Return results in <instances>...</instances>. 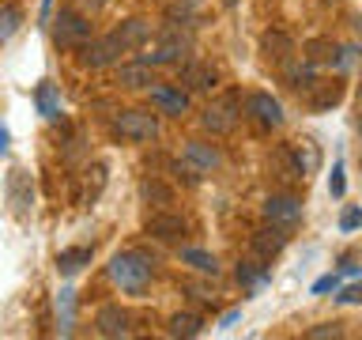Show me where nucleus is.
Here are the masks:
<instances>
[{
    "mask_svg": "<svg viewBox=\"0 0 362 340\" xmlns=\"http://www.w3.org/2000/svg\"><path fill=\"white\" fill-rule=\"evenodd\" d=\"M151 272H155V261L140 254V249H124L110 261V280L117 283L124 295H144L147 283H151Z\"/></svg>",
    "mask_w": 362,
    "mask_h": 340,
    "instance_id": "f257e3e1",
    "label": "nucleus"
},
{
    "mask_svg": "<svg viewBox=\"0 0 362 340\" xmlns=\"http://www.w3.org/2000/svg\"><path fill=\"white\" fill-rule=\"evenodd\" d=\"M90 38V16L76 8H61L53 19V42L61 45V50H79Z\"/></svg>",
    "mask_w": 362,
    "mask_h": 340,
    "instance_id": "f03ea898",
    "label": "nucleus"
},
{
    "mask_svg": "<svg viewBox=\"0 0 362 340\" xmlns=\"http://www.w3.org/2000/svg\"><path fill=\"white\" fill-rule=\"evenodd\" d=\"M113 132L129 144H151L158 136V118L151 110H121L113 121Z\"/></svg>",
    "mask_w": 362,
    "mask_h": 340,
    "instance_id": "7ed1b4c3",
    "label": "nucleus"
},
{
    "mask_svg": "<svg viewBox=\"0 0 362 340\" xmlns=\"http://www.w3.org/2000/svg\"><path fill=\"white\" fill-rule=\"evenodd\" d=\"M121 53H124V45L117 42V34H102V38H90L79 45V64L83 68H110V64H117Z\"/></svg>",
    "mask_w": 362,
    "mask_h": 340,
    "instance_id": "20e7f679",
    "label": "nucleus"
},
{
    "mask_svg": "<svg viewBox=\"0 0 362 340\" xmlns=\"http://www.w3.org/2000/svg\"><path fill=\"white\" fill-rule=\"evenodd\" d=\"M189 45H192V38L181 34V27H166L163 38H158V45H155V53L147 57V61L151 64H181V57L189 53Z\"/></svg>",
    "mask_w": 362,
    "mask_h": 340,
    "instance_id": "39448f33",
    "label": "nucleus"
},
{
    "mask_svg": "<svg viewBox=\"0 0 362 340\" xmlns=\"http://www.w3.org/2000/svg\"><path fill=\"white\" fill-rule=\"evenodd\" d=\"M283 246H287V227L279 223H268V227H257L253 238H249V249L260 257V261H272L283 254Z\"/></svg>",
    "mask_w": 362,
    "mask_h": 340,
    "instance_id": "423d86ee",
    "label": "nucleus"
},
{
    "mask_svg": "<svg viewBox=\"0 0 362 340\" xmlns=\"http://www.w3.org/2000/svg\"><path fill=\"white\" fill-rule=\"evenodd\" d=\"M264 215H268V223H279L291 231V227L302 220V200L291 197V193H272L264 200Z\"/></svg>",
    "mask_w": 362,
    "mask_h": 340,
    "instance_id": "0eeeda50",
    "label": "nucleus"
},
{
    "mask_svg": "<svg viewBox=\"0 0 362 340\" xmlns=\"http://www.w3.org/2000/svg\"><path fill=\"white\" fill-rule=\"evenodd\" d=\"M245 113L257 125H264V129H279L283 125V106L272 95H264V91H253V95L245 98Z\"/></svg>",
    "mask_w": 362,
    "mask_h": 340,
    "instance_id": "6e6552de",
    "label": "nucleus"
},
{
    "mask_svg": "<svg viewBox=\"0 0 362 340\" xmlns=\"http://www.w3.org/2000/svg\"><path fill=\"white\" fill-rule=\"evenodd\" d=\"M144 231L151 234V238H158V242H181L185 231H189V223L181 220L177 212H155L151 220H147Z\"/></svg>",
    "mask_w": 362,
    "mask_h": 340,
    "instance_id": "1a4fd4ad",
    "label": "nucleus"
},
{
    "mask_svg": "<svg viewBox=\"0 0 362 340\" xmlns=\"http://www.w3.org/2000/svg\"><path fill=\"white\" fill-rule=\"evenodd\" d=\"M234 106H238V95H226V98H219V102H211L208 110H204V129H211V132H230L234 125H238V113H234Z\"/></svg>",
    "mask_w": 362,
    "mask_h": 340,
    "instance_id": "9d476101",
    "label": "nucleus"
},
{
    "mask_svg": "<svg viewBox=\"0 0 362 340\" xmlns=\"http://www.w3.org/2000/svg\"><path fill=\"white\" fill-rule=\"evenodd\" d=\"M181 159L197 170V174H211L215 166L223 163V152L215 144H204V140H189L185 144V152H181Z\"/></svg>",
    "mask_w": 362,
    "mask_h": 340,
    "instance_id": "9b49d317",
    "label": "nucleus"
},
{
    "mask_svg": "<svg viewBox=\"0 0 362 340\" xmlns=\"http://www.w3.org/2000/svg\"><path fill=\"white\" fill-rule=\"evenodd\" d=\"M30 200H34L30 174H27V170H11V174H8V204H11V212H16L19 220L30 212Z\"/></svg>",
    "mask_w": 362,
    "mask_h": 340,
    "instance_id": "f8f14e48",
    "label": "nucleus"
},
{
    "mask_svg": "<svg viewBox=\"0 0 362 340\" xmlns=\"http://www.w3.org/2000/svg\"><path fill=\"white\" fill-rule=\"evenodd\" d=\"M95 329L102 336H129V310H121V306H102L95 314Z\"/></svg>",
    "mask_w": 362,
    "mask_h": 340,
    "instance_id": "ddd939ff",
    "label": "nucleus"
},
{
    "mask_svg": "<svg viewBox=\"0 0 362 340\" xmlns=\"http://www.w3.org/2000/svg\"><path fill=\"white\" fill-rule=\"evenodd\" d=\"M268 166H272V174H276L279 181H302L305 174H302V166H298V159H294V152L291 147H272V159H268Z\"/></svg>",
    "mask_w": 362,
    "mask_h": 340,
    "instance_id": "4468645a",
    "label": "nucleus"
},
{
    "mask_svg": "<svg viewBox=\"0 0 362 340\" xmlns=\"http://www.w3.org/2000/svg\"><path fill=\"white\" fill-rule=\"evenodd\" d=\"M260 53H264L272 64L291 61V53H294L291 34H283V30H264V34H260Z\"/></svg>",
    "mask_w": 362,
    "mask_h": 340,
    "instance_id": "2eb2a0df",
    "label": "nucleus"
},
{
    "mask_svg": "<svg viewBox=\"0 0 362 340\" xmlns=\"http://www.w3.org/2000/svg\"><path fill=\"white\" fill-rule=\"evenodd\" d=\"M117 84H121V87H129V91L151 87V84H155L151 61H129V64H121V68H117Z\"/></svg>",
    "mask_w": 362,
    "mask_h": 340,
    "instance_id": "dca6fc26",
    "label": "nucleus"
},
{
    "mask_svg": "<svg viewBox=\"0 0 362 340\" xmlns=\"http://www.w3.org/2000/svg\"><path fill=\"white\" fill-rule=\"evenodd\" d=\"M215 68L204 64V61H189L181 64V84H185V91H211L215 87Z\"/></svg>",
    "mask_w": 362,
    "mask_h": 340,
    "instance_id": "f3484780",
    "label": "nucleus"
},
{
    "mask_svg": "<svg viewBox=\"0 0 362 340\" xmlns=\"http://www.w3.org/2000/svg\"><path fill=\"white\" fill-rule=\"evenodd\" d=\"M151 102L163 113H185L189 110V91L185 87H151Z\"/></svg>",
    "mask_w": 362,
    "mask_h": 340,
    "instance_id": "a211bd4d",
    "label": "nucleus"
},
{
    "mask_svg": "<svg viewBox=\"0 0 362 340\" xmlns=\"http://www.w3.org/2000/svg\"><path fill=\"white\" fill-rule=\"evenodd\" d=\"M113 34H117V42L124 45V50H140V45L151 38V23L140 19V16H132V19H124Z\"/></svg>",
    "mask_w": 362,
    "mask_h": 340,
    "instance_id": "6ab92c4d",
    "label": "nucleus"
},
{
    "mask_svg": "<svg viewBox=\"0 0 362 340\" xmlns=\"http://www.w3.org/2000/svg\"><path fill=\"white\" fill-rule=\"evenodd\" d=\"M90 254H95L90 246L61 249V254H57V272H61V276H76V272L83 268V265H90Z\"/></svg>",
    "mask_w": 362,
    "mask_h": 340,
    "instance_id": "aec40b11",
    "label": "nucleus"
},
{
    "mask_svg": "<svg viewBox=\"0 0 362 340\" xmlns=\"http://www.w3.org/2000/svg\"><path fill=\"white\" fill-rule=\"evenodd\" d=\"M140 197L147 204H158V208H163V204H174V189H170L166 181H158V178H144L140 181Z\"/></svg>",
    "mask_w": 362,
    "mask_h": 340,
    "instance_id": "412c9836",
    "label": "nucleus"
},
{
    "mask_svg": "<svg viewBox=\"0 0 362 340\" xmlns=\"http://www.w3.org/2000/svg\"><path fill=\"white\" fill-rule=\"evenodd\" d=\"M287 84L294 91H310L317 84V64L313 61H302V64H287Z\"/></svg>",
    "mask_w": 362,
    "mask_h": 340,
    "instance_id": "4be33fe9",
    "label": "nucleus"
},
{
    "mask_svg": "<svg viewBox=\"0 0 362 340\" xmlns=\"http://www.w3.org/2000/svg\"><path fill=\"white\" fill-rule=\"evenodd\" d=\"M181 261H185L189 268L204 272V276H219V261H215L208 249H181Z\"/></svg>",
    "mask_w": 362,
    "mask_h": 340,
    "instance_id": "5701e85b",
    "label": "nucleus"
},
{
    "mask_svg": "<svg viewBox=\"0 0 362 340\" xmlns=\"http://www.w3.org/2000/svg\"><path fill=\"white\" fill-rule=\"evenodd\" d=\"M310 91H317V95L310 98L313 110H328V106H336V102L344 98V84H313Z\"/></svg>",
    "mask_w": 362,
    "mask_h": 340,
    "instance_id": "b1692460",
    "label": "nucleus"
},
{
    "mask_svg": "<svg viewBox=\"0 0 362 340\" xmlns=\"http://www.w3.org/2000/svg\"><path fill=\"white\" fill-rule=\"evenodd\" d=\"M34 102H38V110L45 113V118H57V113H61V98H57V87L53 84H38Z\"/></svg>",
    "mask_w": 362,
    "mask_h": 340,
    "instance_id": "393cba45",
    "label": "nucleus"
},
{
    "mask_svg": "<svg viewBox=\"0 0 362 340\" xmlns=\"http://www.w3.org/2000/svg\"><path fill=\"white\" fill-rule=\"evenodd\" d=\"M305 61H313V64H325V61H332V53H336V45L332 38H310L305 42Z\"/></svg>",
    "mask_w": 362,
    "mask_h": 340,
    "instance_id": "a878e982",
    "label": "nucleus"
},
{
    "mask_svg": "<svg viewBox=\"0 0 362 340\" xmlns=\"http://www.w3.org/2000/svg\"><path fill=\"white\" fill-rule=\"evenodd\" d=\"M19 27H23V11L16 4H4V8H0V45H4Z\"/></svg>",
    "mask_w": 362,
    "mask_h": 340,
    "instance_id": "bb28decb",
    "label": "nucleus"
},
{
    "mask_svg": "<svg viewBox=\"0 0 362 340\" xmlns=\"http://www.w3.org/2000/svg\"><path fill=\"white\" fill-rule=\"evenodd\" d=\"M200 329H204V322L197 314H174L170 317V333L174 336H200Z\"/></svg>",
    "mask_w": 362,
    "mask_h": 340,
    "instance_id": "cd10ccee",
    "label": "nucleus"
},
{
    "mask_svg": "<svg viewBox=\"0 0 362 340\" xmlns=\"http://www.w3.org/2000/svg\"><path fill=\"white\" fill-rule=\"evenodd\" d=\"M260 280H264V272L253 268L249 261H245V265H238V283H245V288H257Z\"/></svg>",
    "mask_w": 362,
    "mask_h": 340,
    "instance_id": "c85d7f7f",
    "label": "nucleus"
},
{
    "mask_svg": "<svg viewBox=\"0 0 362 340\" xmlns=\"http://www.w3.org/2000/svg\"><path fill=\"white\" fill-rule=\"evenodd\" d=\"M72 329V291H61V333H68Z\"/></svg>",
    "mask_w": 362,
    "mask_h": 340,
    "instance_id": "c756f323",
    "label": "nucleus"
},
{
    "mask_svg": "<svg viewBox=\"0 0 362 340\" xmlns=\"http://www.w3.org/2000/svg\"><path fill=\"white\" fill-rule=\"evenodd\" d=\"M310 340H325V336H344V329H339V322H328V325H313L310 333H305Z\"/></svg>",
    "mask_w": 362,
    "mask_h": 340,
    "instance_id": "7c9ffc66",
    "label": "nucleus"
},
{
    "mask_svg": "<svg viewBox=\"0 0 362 340\" xmlns=\"http://www.w3.org/2000/svg\"><path fill=\"white\" fill-rule=\"evenodd\" d=\"M328 193H332V197H344V166H332V178H328Z\"/></svg>",
    "mask_w": 362,
    "mask_h": 340,
    "instance_id": "2f4dec72",
    "label": "nucleus"
},
{
    "mask_svg": "<svg viewBox=\"0 0 362 340\" xmlns=\"http://www.w3.org/2000/svg\"><path fill=\"white\" fill-rule=\"evenodd\" d=\"M76 11H83V16H98L102 8H106V0H72Z\"/></svg>",
    "mask_w": 362,
    "mask_h": 340,
    "instance_id": "473e14b6",
    "label": "nucleus"
},
{
    "mask_svg": "<svg viewBox=\"0 0 362 340\" xmlns=\"http://www.w3.org/2000/svg\"><path fill=\"white\" fill-rule=\"evenodd\" d=\"M358 223H362V208H347L344 220H339V227H344V231H355Z\"/></svg>",
    "mask_w": 362,
    "mask_h": 340,
    "instance_id": "72a5a7b5",
    "label": "nucleus"
},
{
    "mask_svg": "<svg viewBox=\"0 0 362 340\" xmlns=\"http://www.w3.org/2000/svg\"><path fill=\"white\" fill-rule=\"evenodd\" d=\"M339 302H362V283H355V288H347L344 295H339Z\"/></svg>",
    "mask_w": 362,
    "mask_h": 340,
    "instance_id": "f704fd0d",
    "label": "nucleus"
},
{
    "mask_svg": "<svg viewBox=\"0 0 362 340\" xmlns=\"http://www.w3.org/2000/svg\"><path fill=\"white\" fill-rule=\"evenodd\" d=\"M328 288H336V276H325V280H317V295H321V291H328Z\"/></svg>",
    "mask_w": 362,
    "mask_h": 340,
    "instance_id": "c9c22d12",
    "label": "nucleus"
},
{
    "mask_svg": "<svg viewBox=\"0 0 362 340\" xmlns=\"http://www.w3.org/2000/svg\"><path fill=\"white\" fill-rule=\"evenodd\" d=\"M4 147H8V129L0 125V152H4Z\"/></svg>",
    "mask_w": 362,
    "mask_h": 340,
    "instance_id": "e433bc0d",
    "label": "nucleus"
},
{
    "mask_svg": "<svg viewBox=\"0 0 362 340\" xmlns=\"http://www.w3.org/2000/svg\"><path fill=\"white\" fill-rule=\"evenodd\" d=\"M358 136H362V110H358Z\"/></svg>",
    "mask_w": 362,
    "mask_h": 340,
    "instance_id": "4c0bfd02",
    "label": "nucleus"
},
{
    "mask_svg": "<svg viewBox=\"0 0 362 340\" xmlns=\"http://www.w3.org/2000/svg\"><path fill=\"white\" fill-rule=\"evenodd\" d=\"M223 4H226V8H234V4H238V0H223Z\"/></svg>",
    "mask_w": 362,
    "mask_h": 340,
    "instance_id": "58836bf2",
    "label": "nucleus"
}]
</instances>
